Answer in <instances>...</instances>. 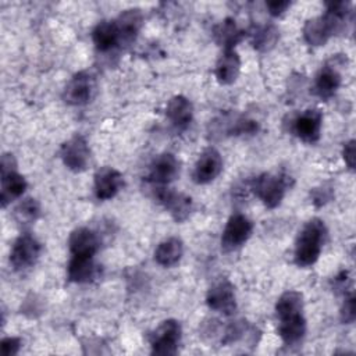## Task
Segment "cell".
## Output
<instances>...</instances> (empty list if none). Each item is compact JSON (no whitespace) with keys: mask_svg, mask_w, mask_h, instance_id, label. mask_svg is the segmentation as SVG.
I'll use <instances>...</instances> for the list:
<instances>
[{"mask_svg":"<svg viewBox=\"0 0 356 356\" xmlns=\"http://www.w3.org/2000/svg\"><path fill=\"white\" fill-rule=\"evenodd\" d=\"M323 114L317 108H307L295 117L292 124L293 134L306 143H316L321 136Z\"/></svg>","mask_w":356,"mask_h":356,"instance_id":"obj_11","label":"cell"},{"mask_svg":"<svg viewBox=\"0 0 356 356\" xmlns=\"http://www.w3.org/2000/svg\"><path fill=\"white\" fill-rule=\"evenodd\" d=\"M99 268L93 256H72L67 266V275L71 282L86 284L97 277Z\"/></svg>","mask_w":356,"mask_h":356,"instance_id":"obj_17","label":"cell"},{"mask_svg":"<svg viewBox=\"0 0 356 356\" xmlns=\"http://www.w3.org/2000/svg\"><path fill=\"white\" fill-rule=\"evenodd\" d=\"M124 186L122 174L113 167H100L93 177L95 196L99 200L113 199Z\"/></svg>","mask_w":356,"mask_h":356,"instance_id":"obj_12","label":"cell"},{"mask_svg":"<svg viewBox=\"0 0 356 356\" xmlns=\"http://www.w3.org/2000/svg\"><path fill=\"white\" fill-rule=\"evenodd\" d=\"M0 170H1V174L17 171V161H15V159H14V156L11 153H4L1 156Z\"/></svg>","mask_w":356,"mask_h":356,"instance_id":"obj_34","label":"cell"},{"mask_svg":"<svg viewBox=\"0 0 356 356\" xmlns=\"http://www.w3.org/2000/svg\"><path fill=\"white\" fill-rule=\"evenodd\" d=\"M303 313V295L298 291L284 292L275 303V314L278 320H284Z\"/></svg>","mask_w":356,"mask_h":356,"instance_id":"obj_26","label":"cell"},{"mask_svg":"<svg viewBox=\"0 0 356 356\" xmlns=\"http://www.w3.org/2000/svg\"><path fill=\"white\" fill-rule=\"evenodd\" d=\"M182 338V327L174 318L164 320L150 335V348L153 355L171 356L178 352Z\"/></svg>","mask_w":356,"mask_h":356,"instance_id":"obj_3","label":"cell"},{"mask_svg":"<svg viewBox=\"0 0 356 356\" xmlns=\"http://www.w3.org/2000/svg\"><path fill=\"white\" fill-rule=\"evenodd\" d=\"M339 317L343 324H352L355 321V318H356V298H355L353 291H349L345 295Z\"/></svg>","mask_w":356,"mask_h":356,"instance_id":"obj_29","label":"cell"},{"mask_svg":"<svg viewBox=\"0 0 356 356\" xmlns=\"http://www.w3.org/2000/svg\"><path fill=\"white\" fill-rule=\"evenodd\" d=\"M40 216V204L33 197H25L21 200L13 211L15 222L21 227L32 225Z\"/></svg>","mask_w":356,"mask_h":356,"instance_id":"obj_27","label":"cell"},{"mask_svg":"<svg viewBox=\"0 0 356 356\" xmlns=\"http://www.w3.org/2000/svg\"><path fill=\"white\" fill-rule=\"evenodd\" d=\"M60 157L64 165L74 172H81L86 170L90 161V149L86 139L78 134L71 136L61 145Z\"/></svg>","mask_w":356,"mask_h":356,"instance_id":"obj_7","label":"cell"},{"mask_svg":"<svg viewBox=\"0 0 356 356\" xmlns=\"http://www.w3.org/2000/svg\"><path fill=\"white\" fill-rule=\"evenodd\" d=\"M22 345V341L17 337H7L3 338L0 342V348H1V355L3 356H14L19 352Z\"/></svg>","mask_w":356,"mask_h":356,"instance_id":"obj_31","label":"cell"},{"mask_svg":"<svg viewBox=\"0 0 356 356\" xmlns=\"http://www.w3.org/2000/svg\"><path fill=\"white\" fill-rule=\"evenodd\" d=\"M25 178L17 171L1 174V191H0V203L1 207H6L13 200L22 196L26 189Z\"/></svg>","mask_w":356,"mask_h":356,"instance_id":"obj_24","label":"cell"},{"mask_svg":"<svg viewBox=\"0 0 356 356\" xmlns=\"http://www.w3.org/2000/svg\"><path fill=\"white\" fill-rule=\"evenodd\" d=\"M334 35V28L324 14L307 19L303 25V38L312 46H323Z\"/></svg>","mask_w":356,"mask_h":356,"instance_id":"obj_19","label":"cell"},{"mask_svg":"<svg viewBox=\"0 0 356 356\" xmlns=\"http://www.w3.org/2000/svg\"><path fill=\"white\" fill-rule=\"evenodd\" d=\"M342 157H343L345 164L348 165V168L353 171L355 170V161H356V142H355V139H350L346 143H343Z\"/></svg>","mask_w":356,"mask_h":356,"instance_id":"obj_32","label":"cell"},{"mask_svg":"<svg viewBox=\"0 0 356 356\" xmlns=\"http://www.w3.org/2000/svg\"><path fill=\"white\" fill-rule=\"evenodd\" d=\"M97 92V82L92 72L79 71L71 76L63 90V99L71 106H83L93 100Z\"/></svg>","mask_w":356,"mask_h":356,"instance_id":"obj_4","label":"cell"},{"mask_svg":"<svg viewBox=\"0 0 356 356\" xmlns=\"http://www.w3.org/2000/svg\"><path fill=\"white\" fill-rule=\"evenodd\" d=\"M99 246L97 234L88 227L75 228L68 238V248L72 256H95Z\"/></svg>","mask_w":356,"mask_h":356,"instance_id":"obj_14","label":"cell"},{"mask_svg":"<svg viewBox=\"0 0 356 356\" xmlns=\"http://www.w3.org/2000/svg\"><path fill=\"white\" fill-rule=\"evenodd\" d=\"M327 234V227L320 218H312L303 225L295 242L293 260L296 266L305 268L318 260Z\"/></svg>","mask_w":356,"mask_h":356,"instance_id":"obj_1","label":"cell"},{"mask_svg":"<svg viewBox=\"0 0 356 356\" xmlns=\"http://www.w3.org/2000/svg\"><path fill=\"white\" fill-rule=\"evenodd\" d=\"M289 6H291V1H288V0H271V1L266 3V7L273 17H278V15L284 14Z\"/></svg>","mask_w":356,"mask_h":356,"instance_id":"obj_33","label":"cell"},{"mask_svg":"<svg viewBox=\"0 0 356 356\" xmlns=\"http://www.w3.org/2000/svg\"><path fill=\"white\" fill-rule=\"evenodd\" d=\"M221 171L222 157L220 152L214 147H207L200 153L197 161L195 163L192 179L199 185H204L214 181L221 174Z\"/></svg>","mask_w":356,"mask_h":356,"instance_id":"obj_10","label":"cell"},{"mask_svg":"<svg viewBox=\"0 0 356 356\" xmlns=\"http://www.w3.org/2000/svg\"><path fill=\"white\" fill-rule=\"evenodd\" d=\"M154 197L177 222H182L191 216L193 210V202L191 196L160 185H154Z\"/></svg>","mask_w":356,"mask_h":356,"instance_id":"obj_6","label":"cell"},{"mask_svg":"<svg viewBox=\"0 0 356 356\" xmlns=\"http://www.w3.org/2000/svg\"><path fill=\"white\" fill-rule=\"evenodd\" d=\"M291 177L285 172H263L252 179L250 189L266 207L275 209L281 204L286 189L291 186Z\"/></svg>","mask_w":356,"mask_h":356,"instance_id":"obj_2","label":"cell"},{"mask_svg":"<svg viewBox=\"0 0 356 356\" xmlns=\"http://www.w3.org/2000/svg\"><path fill=\"white\" fill-rule=\"evenodd\" d=\"M206 303L209 309L220 312L222 314H232L236 309V296L234 285L222 278L213 284L206 295Z\"/></svg>","mask_w":356,"mask_h":356,"instance_id":"obj_9","label":"cell"},{"mask_svg":"<svg viewBox=\"0 0 356 356\" xmlns=\"http://www.w3.org/2000/svg\"><path fill=\"white\" fill-rule=\"evenodd\" d=\"M92 40L95 47L99 51H110L115 46L120 44V35L115 25V21H102L99 22L93 32H92Z\"/></svg>","mask_w":356,"mask_h":356,"instance_id":"obj_22","label":"cell"},{"mask_svg":"<svg viewBox=\"0 0 356 356\" xmlns=\"http://www.w3.org/2000/svg\"><path fill=\"white\" fill-rule=\"evenodd\" d=\"M312 202L317 206V207H321L324 206L327 202H330L332 199V195H334V191H332V186L324 184V185H320L317 188H314L312 192Z\"/></svg>","mask_w":356,"mask_h":356,"instance_id":"obj_30","label":"cell"},{"mask_svg":"<svg viewBox=\"0 0 356 356\" xmlns=\"http://www.w3.org/2000/svg\"><path fill=\"white\" fill-rule=\"evenodd\" d=\"M341 82H342V78L338 68L335 65L325 64L317 72L313 89L318 97L325 100L332 97L337 93V90L341 86Z\"/></svg>","mask_w":356,"mask_h":356,"instance_id":"obj_20","label":"cell"},{"mask_svg":"<svg viewBox=\"0 0 356 356\" xmlns=\"http://www.w3.org/2000/svg\"><path fill=\"white\" fill-rule=\"evenodd\" d=\"M184 254V243L178 236H170L161 241L154 250V260L163 267H172L179 263Z\"/></svg>","mask_w":356,"mask_h":356,"instance_id":"obj_21","label":"cell"},{"mask_svg":"<svg viewBox=\"0 0 356 356\" xmlns=\"http://www.w3.org/2000/svg\"><path fill=\"white\" fill-rule=\"evenodd\" d=\"M40 252V242L32 234L24 232L13 243L10 252V263L17 271L28 270L38 261Z\"/></svg>","mask_w":356,"mask_h":356,"instance_id":"obj_5","label":"cell"},{"mask_svg":"<svg viewBox=\"0 0 356 356\" xmlns=\"http://www.w3.org/2000/svg\"><path fill=\"white\" fill-rule=\"evenodd\" d=\"M278 38H280V32L277 26L271 24L263 25L254 29V32L252 33V44L259 51H267L275 46Z\"/></svg>","mask_w":356,"mask_h":356,"instance_id":"obj_28","label":"cell"},{"mask_svg":"<svg viewBox=\"0 0 356 356\" xmlns=\"http://www.w3.org/2000/svg\"><path fill=\"white\" fill-rule=\"evenodd\" d=\"M245 32L236 25L234 18H225L214 28L216 42L224 47V50L234 49L243 38Z\"/></svg>","mask_w":356,"mask_h":356,"instance_id":"obj_25","label":"cell"},{"mask_svg":"<svg viewBox=\"0 0 356 356\" xmlns=\"http://www.w3.org/2000/svg\"><path fill=\"white\" fill-rule=\"evenodd\" d=\"M278 334L285 345L300 343L306 335V318L303 313L280 320Z\"/></svg>","mask_w":356,"mask_h":356,"instance_id":"obj_23","label":"cell"},{"mask_svg":"<svg viewBox=\"0 0 356 356\" xmlns=\"http://www.w3.org/2000/svg\"><path fill=\"white\" fill-rule=\"evenodd\" d=\"M165 115L174 128L185 129L193 118V106L191 100L182 95L172 96L167 103Z\"/></svg>","mask_w":356,"mask_h":356,"instance_id":"obj_16","label":"cell"},{"mask_svg":"<svg viewBox=\"0 0 356 356\" xmlns=\"http://www.w3.org/2000/svg\"><path fill=\"white\" fill-rule=\"evenodd\" d=\"M114 21L120 35V44L128 46L136 39L143 25V14L139 8H127Z\"/></svg>","mask_w":356,"mask_h":356,"instance_id":"obj_15","label":"cell"},{"mask_svg":"<svg viewBox=\"0 0 356 356\" xmlns=\"http://www.w3.org/2000/svg\"><path fill=\"white\" fill-rule=\"evenodd\" d=\"M239 71H241L239 54L235 51V49L224 50L214 67L216 79L221 85H231L236 81Z\"/></svg>","mask_w":356,"mask_h":356,"instance_id":"obj_18","label":"cell"},{"mask_svg":"<svg viewBox=\"0 0 356 356\" xmlns=\"http://www.w3.org/2000/svg\"><path fill=\"white\" fill-rule=\"evenodd\" d=\"M181 164L172 153L159 154L150 164L149 181L153 185L165 186L179 177Z\"/></svg>","mask_w":356,"mask_h":356,"instance_id":"obj_13","label":"cell"},{"mask_svg":"<svg viewBox=\"0 0 356 356\" xmlns=\"http://www.w3.org/2000/svg\"><path fill=\"white\" fill-rule=\"evenodd\" d=\"M253 231V222L245 214H232L221 235V248L227 252L235 250L245 245Z\"/></svg>","mask_w":356,"mask_h":356,"instance_id":"obj_8","label":"cell"}]
</instances>
